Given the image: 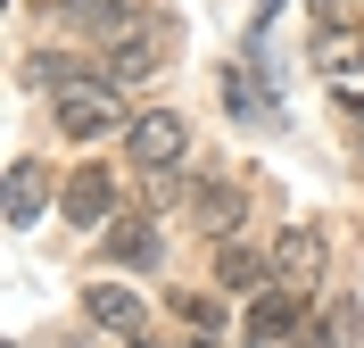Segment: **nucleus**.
Returning a JSON list of instances; mask_svg holds the SVG:
<instances>
[{"label":"nucleus","mask_w":364,"mask_h":348,"mask_svg":"<svg viewBox=\"0 0 364 348\" xmlns=\"http://www.w3.org/2000/svg\"><path fill=\"white\" fill-rule=\"evenodd\" d=\"M182 149H191V116H174V108H141L133 125H124V158L149 166V174H158V166H174Z\"/></svg>","instance_id":"obj_1"},{"label":"nucleus","mask_w":364,"mask_h":348,"mask_svg":"<svg viewBox=\"0 0 364 348\" xmlns=\"http://www.w3.org/2000/svg\"><path fill=\"white\" fill-rule=\"evenodd\" d=\"M323 265H331V241H323V224H282V241H273V282L315 290Z\"/></svg>","instance_id":"obj_2"},{"label":"nucleus","mask_w":364,"mask_h":348,"mask_svg":"<svg viewBox=\"0 0 364 348\" xmlns=\"http://www.w3.org/2000/svg\"><path fill=\"white\" fill-rule=\"evenodd\" d=\"M124 125V100H116V83H83V92H58V133L67 141H100Z\"/></svg>","instance_id":"obj_3"},{"label":"nucleus","mask_w":364,"mask_h":348,"mask_svg":"<svg viewBox=\"0 0 364 348\" xmlns=\"http://www.w3.org/2000/svg\"><path fill=\"white\" fill-rule=\"evenodd\" d=\"M166 17H149L133 33V25H124V33H116L108 42V58H100V83H116V92H124V83H141V75H158V58H166V33H158Z\"/></svg>","instance_id":"obj_4"},{"label":"nucleus","mask_w":364,"mask_h":348,"mask_svg":"<svg viewBox=\"0 0 364 348\" xmlns=\"http://www.w3.org/2000/svg\"><path fill=\"white\" fill-rule=\"evenodd\" d=\"M58 216H67V224H116V174L108 166H83V174L58 191Z\"/></svg>","instance_id":"obj_5"},{"label":"nucleus","mask_w":364,"mask_h":348,"mask_svg":"<svg viewBox=\"0 0 364 348\" xmlns=\"http://www.w3.org/2000/svg\"><path fill=\"white\" fill-rule=\"evenodd\" d=\"M42 208H50V166L9 158V224H42Z\"/></svg>","instance_id":"obj_6"},{"label":"nucleus","mask_w":364,"mask_h":348,"mask_svg":"<svg viewBox=\"0 0 364 348\" xmlns=\"http://www.w3.org/2000/svg\"><path fill=\"white\" fill-rule=\"evenodd\" d=\"M83 315H91L100 332H116V340H133V324H141V290L100 282V290H83Z\"/></svg>","instance_id":"obj_7"},{"label":"nucleus","mask_w":364,"mask_h":348,"mask_svg":"<svg viewBox=\"0 0 364 348\" xmlns=\"http://www.w3.org/2000/svg\"><path fill=\"white\" fill-rule=\"evenodd\" d=\"M240 216H249V199H240L232 183H199V191H191V224H199V232H232Z\"/></svg>","instance_id":"obj_8"},{"label":"nucleus","mask_w":364,"mask_h":348,"mask_svg":"<svg viewBox=\"0 0 364 348\" xmlns=\"http://www.w3.org/2000/svg\"><path fill=\"white\" fill-rule=\"evenodd\" d=\"M315 67L340 75V83H356V75H364V25H348V33H315Z\"/></svg>","instance_id":"obj_9"},{"label":"nucleus","mask_w":364,"mask_h":348,"mask_svg":"<svg viewBox=\"0 0 364 348\" xmlns=\"http://www.w3.org/2000/svg\"><path fill=\"white\" fill-rule=\"evenodd\" d=\"M108 257H116V265H158V257H166V241H158L149 224H141V216H116V232H108Z\"/></svg>","instance_id":"obj_10"},{"label":"nucleus","mask_w":364,"mask_h":348,"mask_svg":"<svg viewBox=\"0 0 364 348\" xmlns=\"http://www.w3.org/2000/svg\"><path fill=\"white\" fill-rule=\"evenodd\" d=\"M215 274H224V282H240V290H249V282H265V274H273V257H257L249 241H224V257H215Z\"/></svg>","instance_id":"obj_11"},{"label":"nucleus","mask_w":364,"mask_h":348,"mask_svg":"<svg viewBox=\"0 0 364 348\" xmlns=\"http://www.w3.org/2000/svg\"><path fill=\"white\" fill-rule=\"evenodd\" d=\"M67 17H83L91 33H124V0H58Z\"/></svg>","instance_id":"obj_12"},{"label":"nucleus","mask_w":364,"mask_h":348,"mask_svg":"<svg viewBox=\"0 0 364 348\" xmlns=\"http://www.w3.org/2000/svg\"><path fill=\"white\" fill-rule=\"evenodd\" d=\"M224 92H232V116H273L265 83H249V75H224Z\"/></svg>","instance_id":"obj_13"},{"label":"nucleus","mask_w":364,"mask_h":348,"mask_svg":"<svg viewBox=\"0 0 364 348\" xmlns=\"http://www.w3.org/2000/svg\"><path fill=\"white\" fill-rule=\"evenodd\" d=\"M174 315H182L191 332H199V340H207L215 324H224V315H215V299H199V290H182V299H174Z\"/></svg>","instance_id":"obj_14"},{"label":"nucleus","mask_w":364,"mask_h":348,"mask_svg":"<svg viewBox=\"0 0 364 348\" xmlns=\"http://www.w3.org/2000/svg\"><path fill=\"white\" fill-rule=\"evenodd\" d=\"M306 9H315V25H323V33H348V25H364V9H356V0H306Z\"/></svg>","instance_id":"obj_15"},{"label":"nucleus","mask_w":364,"mask_h":348,"mask_svg":"<svg viewBox=\"0 0 364 348\" xmlns=\"http://www.w3.org/2000/svg\"><path fill=\"white\" fill-rule=\"evenodd\" d=\"M133 348H158V340H133Z\"/></svg>","instance_id":"obj_16"},{"label":"nucleus","mask_w":364,"mask_h":348,"mask_svg":"<svg viewBox=\"0 0 364 348\" xmlns=\"http://www.w3.org/2000/svg\"><path fill=\"white\" fill-rule=\"evenodd\" d=\"M356 116H364V108H356Z\"/></svg>","instance_id":"obj_17"}]
</instances>
